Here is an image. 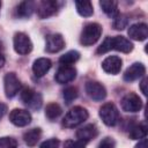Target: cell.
I'll list each match as a JSON object with an SVG mask.
<instances>
[{
	"label": "cell",
	"instance_id": "6da1fadb",
	"mask_svg": "<svg viewBox=\"0 0 148 148\" xmlns=\"http://www.w3.org/2000/svg\"><path fill=\"white\" fill-rule=\"evenodd\" d=\"M88 111L84 109V108H81V106H74L73 109H71L65 118L62 119V125L67 128H72V127H75L80 124H82L84 120L88 119Z\"/></svg>",
	"mask_w": 148,
	"mask_h": 148
},
{
	"label": "cell",
	"instance_id": "7a4b0ae2",
	"mask_svg": "<svg viewBox=\"0 0 148 148\" xmlns=\"http://www.w3.org/2000/svg\"><path fill=\"white\" fill-rule=\"evenodd\" d=\"M102 35V27L98 23H89L87 24L80 36V43L84 46H89L95 44Z\"/></svg>",
	"mask_w": 148,
	"mask_h": 148
},
{
	"label": "cell",
	"instance_id": "3957f363",
	"mask_svg": "<svg viewBox=\"0 0 148 148\" xmlns=\"http://www.w3.org/2000/svg\"><path fill=\"white\" fill-rule=\"evenodd\" d=\"M99 117L102 118L103 123L108 126H114L118 124L120 116L117 106L113 103H105L99 109Z\"/></svg>",
	"mask_w": 148,
	"mask_h": 148
},
{
	"label": "cell",
	"instance_id": "277c9868",
	"mask_svg": "<svg viewBox=\"0 0 148 148\" xmlns=\"http://www.w3.org/2000/svg\"><path fill=\"white\" fill-rule=\"evenodd\" d=\"M22 102L27 104L32 110H38L42 106V95L39 92H36L31 88H23L20 95Z\"/></svg>",
	"mask_w": 148,
	"mask_h": 148
},
{
	"label": "cell",
	"instance_id": "5b68a950",
	"mask_svg": "<svg viewBox=\"0 0 148 148\" xmlns=\"http://www.w3.org/2000/svg\"><path fill=\"white\" fill-rule=\"evenodd\" d=\"M14 50L18 53V54H28L31 52L32 50V43L30 40V38L28 37V35L23 34V32H16L14 35Z\"/></svg>",
	"mask_w": 148,
	"mask_h": 148
},
{
	"label": "cell",
	"instance_id": "8992f818",
	"mask_svg": "<svg viewBox=\"0 0 148 148\" xmlns=\"http://www.w3.org/2000/svg\"><path fill=\"white\" fill-rule=\"evenodd\" d=\"M121 109L126 112H138L142 108V101L141 98L134 94V92H128L121 98Z\"/></svg>",
	"mask_w": 148,
	"mask_h": 148
},
{
	"label": "cell",
	"instance_id": "52a82bcc",
	"mask_svg": "<svg viewBox=\"0 0 148 148\" xmlns=\"http://www.w3.org/2000/svg\"><path fill=\"white\" fill-rule=\"evenodd\" d=\"M86 92L91 99H94L96 102L103 101L106 97L105 87L102 83L96 82V81H89L86 83Z\"/></svg>",
	"mask_w": 148,
	"mask_h": 148
},
{
	"label": "cell",
	"instance_id": "ba28073f",
	"mask_svg": "<svg viewBox=\"0 0 148 148\" xmlns=\"http://www.w3.org/2000/svg\"><path fill=\"white\" fill-rule=\"evenodd\" d=\"M5 92L7 97H14L21 89V82L15 73H7L3 79Z\"/></svg>",
	"mask_w": 148,
	"mask_h": 148
},
{
	"label": "cell",
	"instance_id": "9c48e42d",
	"mask_svg": "<svg viewBox=\"0 0 148 148\" xmlns=\"http://www.w3.org/2000/svg\"><path fill=\"white\" fill-rule=\"evenodd\" d=\"M9 120L12 124L23 127V126H27L28 124H30L31 114L29 113V111H27L24 109H14L9 113Z\"/></svg>",
	"mask_w": 148,
	"mask_h": 148
},
{
	"label": "cell",
	"instance_id": "30bf717a",
	"mask_svg": "<svg viewBox=\"0 0 148 148\" xmlns=\"http://www.w3.org/2000/svg\"><path fill=\"white\" fill-rule=\"evenodd\" d=\"M65 46V40L60 34H51L46 36L45 50L50 53H56L62 50Z\"/></svg>",
	"mask_w": 148,
	"mask_h": 148
},
{
	"label": "cell",
	"instance_id": "8fae6325",
	"mask_svg": "<svg viewBox=\"0 0 148 148\" xmlns=\"http://www.w3.org/2000/svg\"><path fill=\"white\" fill-rule=\"evenodd\" d=\"M58 3L51 0H43L37 5V14L39 18H47L57 13Z\"/></svg>",
	"mask_w": 148,
	"mask_h": 148
},
{
	"label": "cell",
	"instance_id": "7c38bea8",
	"mask_svg": "<svg viewBox=\"0 0 148 148\" xmlns=\"http://www.w3.org/2000/svg\"><path fill=\"white\" fill-rule=\"evenodd\" d=\"M75 77H76V69L72 66H61L54 75L56 81L60 84L68 83L73 81Z\"/></svg>",
	"mask_w": 148,
	"mask_h": 148
},
{
	"label": "cell",
	"instance_id": "4fadbf2b",
	"mask_svg": "<svg viewBox=\"0 0 148 148\" xmlns=\"http://www.w3.org/2000/svg\"><path fill=\"white\" fill-rule=\"evenodd\" d=\"M146 73V67L141 62H134L133 65H131L124 73V80L126 82H132L138 80L139 77L143 76Z\"/></svg>",
	"mask_w": 148,
	"mask_h": 148
},
{
	"label": "cell",
	"instance_id": "5bb4252c",
	"mask_svg": "<svg viewBox=\"0 0 148 148\" xmlns=\"http://www.w3.org/2000/svg\"><path fill=\"white\" fill-rule=\"evenodd\" d=\"M110 46L111 50H117L124 53H130L133 50V44L123 36L110 37Z\"/></svg>",
	"mask_w": 148,
	"mask_h": 148
},
{
	"label": "cell",
	"instance_id": "9a60e30c",
	"mask_svg": "<svg viewBox=\"0 0 148 148\" xmlns=\"http://www.w3.org/2000/svg\"><path fill=\"white\" fill-rule=\"evenodd\" d=\"M121 59L117 56H110L108 58H105L102 62V68L104 69V72L109 73V74H118L121 69Z\"/></svg>",
	"mask_w": 148,
	"mask_h": 148
},
{
	"label": "cell",
	"instance_id": "2e32d148",
	"mask_svg": "<svg viewBox=\"0 0 148 148\" xmlns=\"http://www.w3.org/2000/svg\"><path fill=\"white\" fill-rule=\"evenodd\" d=\"M97 134H98V130L94 124L86 125V126H83L76 131V138L84 143L95 139L97 136Z\"/></svg>",
	"mask_w": 148,
	"mask_h": 148
},
{
	"label": "cell",
	"instance_id": "e0dca14e",
	"mask_svg": "<svg viewBox=\"0 0 148 148\" xmlns=\"http://www.w3.org/2000/svg\"><path fill=\"white\" fill-rule=\"evenodd\" d=\"M128 36L134 40H145L148 37V27L145 23H135L128 28Z\"/></svg>",
	"mask_w": 148,
	"mask_h": 148
},
{
	"label": "cell",
	"instance_id": "ac0fdd59",
	"mask_svg": "<svg viewBox=\"0 0 148 148\" xmlns=\"http://www.w3.org/2000/svg\"><path fill=\"white\" fill-rule=\"evenodd\" d=\"M51 66H52V62H51L50 59H47V58H38L37 60L34 61L32 72L37 77H40V76L45 75L50 71Z\"/></svg>",
	"mask_w": 148,
	"mask_h": 148
},
{
	"label": "cell",
	"instance_id": "d6986e66",
	"mask_svg": "<svg viewBox=\"0 0 148 148\" xmlns=\"http://www.w3.org/2000/svg\"><path fill=\"white\" fill-rule=\"evenodd\" d=\"M99 6L103 9V12L110 16V17H116L118 13V3L113 0H102L99 1Z\"/></svg>",
	"mask_w": 148,
	"mask_h": 148
},
{
	"label": "cell",
	"instance_id": "ffe728a7",
	"mask_svg": "<svg viewBox=\"0 0 148 148\" xmlns=\"http://www.w3.org/2000/svg\"><path fill=\"white\" fill-rule=\"evenodd\" d=\"M40 135H42V131L40 128H31L29 131H27L24 134H23V139H24V142L30 146V147H34L40 139Z\"/></svg>",
	"mask_w": 148,
	"mask_h": 148
},
{
	"label": "cell",
	"instance_id": "44dd1931",
	"mask_svg": "<svg viewBox=\"0 0 148 148\" xmlns=\"http://www.w3.org/2000/svg\"><path fill=\"white\" fill-rule=\"evenodd\" d=\"M36 9V6H35V2L34 1H22L17 8H16V12H17V15L21 16V17H28L30 16L34 10Z\"/></svg>",
	"mask_w": 148,
	"mask_h": 148
},
{
	"label": "cell",
	"instance_id": "7402d4cb",
	"mask_svg": "<svg viewBox=\"0 0 148 148\" xmlns=\"http://www.w3.org/2000/svg\"><path fill=\"white\" fill-rule=\"evenodd\" d=\"M75 7L77 13L84 17L91 16L94 13V8L90 1H75Z\"/></svg>",
	"mask_w": 148,
	"mask_h": 148
},
{
	"label": "cell",
	"instance_id": "603a6c76",
	"mask_svg": "<svg viewBox=\"0 0 148 148\" xmlns=\"http://www.w3.org/2000/svg\"><path fill=\"white\" fill-rule=\"evenodd\" d=\"M80 59V53L77 51H68L66 52L65 54H62L59 59V62L62 65V66H69L72 64H74L75 61H77Z\"/></svg>",
	"mask_w": 148,
	"mask_h": 148
},
{
	"label": "cell",
	"instance_id": "cb8c5ba5",
	"mask_svg": "<svg viewBox=\"0 0 148 148\" xmlns=\"http://www.w3.org/2000/svg\"><path fill=\"white\" fill-rule=\"evenodd\" d=\"M146 135H147V126L145 124L135 125L130 131V138L133 140L143 139V138H146Z\"/></svg>",
	"mask_w": 148,
	"mask_h": 148
},
{
	"label": "cell",
	"instance_id": "d4e9b609",
	"mask_svg": "<svg viewBox=\"0 0 148 148\" xmlns=\"http://www.w3.org/2000/svg\"><path fill=\"white\" fill-rule=\"evenodd\" d=\"M61 112H62V110H61L60 105L57 103H50L45 108V116L51 120L58 118L61 114Z\"/></svg>",
	"mask_w": 148,
	"mask_h": 148
},
{
	"label": "cell",
	"instance_id": "484cf974",
	"mask_svg": "<svg viewBox=\"0 0 148 148\" xmlns=\"http://www.w3.org/2000/svg\"><path fill=\"white\" fill-rule=\"evenodd\" d=\"M127 23H128L127 16L124 15V14H118V15L114 17V20H113V24H112V25H113V28H114L116 30H123V29L126 28Z\"/></svg>",
	"mask_w": 148,
	"mask_h": 148
},
{
	"label": "cell",
	"instance_id": "4316f807",
	"mask_svg": "<svg viewBox=\"0 0 148 148\" xmlns=\"http://www.w3.org/2000/svg\"><path fill=\"white\" fill-rule=\"evenodd\" d=\"M76 97H77V89L75 87H67L64 90V98L66 103H71Z\"/></svg>",
	"mask_w": 148,
	"mask_h": 148
},
{
	"label": "cell",
	"instance_id": "83f0119b",
	"mask_svg": "<svg viewBox=\"0 0 148 148\" xmlns=\"http://www.w3.org/2000/svg\"><path fill=\"white\" fill-rule=\"evenodd\" d=\"M17 142L14 138L10 136H3L0 138V148H16Z\"/></svg>",
	"mask_w": 148,
	"mask_h": 148
},
{
	"label": "cell",
	"instance_id": "f1b7e54d",
	"mask_svg": "<svg viewBox=\"0 0 148 148\" xmlns=\"http://www.w3.org/2000/svg\"><path fill=\"white\" fill-rule=\"evenodd\" d=\"M64 148H86V143L80 140H66Z\"/></svg>",
	"mask_w": 148,
	"mask_h": 148
},
{
	"label": "cell",
	"instance_id": "f546056e",
	"mask_svg": "<svg viewBox=\"0 0 148 148\" xmlns=\"http://www.w3.org/2000/svg\"><path fill=\"white\" fill-rule=\"evenodd\" d=\"M60 141L58 139H49L46 141H44L39 148H59Z\"/></svg>",
	"mask_w": 148,
	"mask_h": 148
},
{
	"label": "cell",
	"instance_id": "4dcf8cb0",
	"mask_svg": "<svg viewBox=\"0 0 148 148\" xmlns=\"http://www.w3.org/2000/svg\"><path fill=\"white\" fill-rule=\"evenodd\" d=\"M114 146H116L114 140H113L112 138H109V136H108V138H104V139L101 141L98 148H114Z\"/></svg>",
	"mask_w": 148,
	"mask_h": 148
},
{
	"label": "cell",
	"instance_id": "1f68e13d",
	"mask_svg": "<svg viewBox=\"0 0 148 148\" xmlns=\"http://www.w3.org/2000/svg\"><path fill=\"white\" fill-rule=\"evenodd\" d=\"M147 82H148L147 77H143V80H142V81H141V83H140V88H141V91H142V94H143V95H147V89H146Z\"/></svg>",
	"mask_w": 148,
	"mask_h": 148
},
{
	"label": "cell",
	"instance_id": "d6a6232c",
	"mask_svg": "<svg viewBox=\"0 0 148 148\" xmlns=\"http://www.w3.org/2000/svg\"><path fill=\"white\" fill-rule=\"evenodd\" d=\"M135 148H148L147 147V139L146 138L141 139V141H139V143L135 146Z\"/></svg>",
	"mask_w": 148,
	"mask_h": 148
},
{
	"label": "cell",
	"instance_id": "836d02e7",
	"mask_svg": "<svg viewBox=\"0 0 148 148\" xmlns=\"http://www.w3.org/2000/svg\"><path fill=\"white\" fill-rule=\"evenodd\" d=\"M7 112V106H6V104H3V103H0V119L5 116V113Z\"/></svg>",
	"mask_w": 148,
	"mask_h": 148
},
{
	"label": "cell",
	"instance_id": "e575fe53",
	"mask_svg": "<svg viewBox=\"0 0 148 148\" xmlns=\"http://www.w3.org/2000/svg\"><path fill=\"white\" fill-rule=\"evenodd\" d=\"M5 65V57L2 56V53H0V68Z\"/></svg>",
	"mask_w": 148,
	"mask_h": 148
},
{
	"label": "cell",
	"instance_id": "d590c367",
	"mask_svg": "<svg viewBox=\"0 0 148 148\" xmlns=\"http://www.w3.org/2000/svg\"><path fill=\"white\" fill-rule=\"evenodd\" d=\"M0 7H1V2H0Z\"/></svg>",
	"mask_w": 148,
	"mask_h": 148
}]
</instances>
